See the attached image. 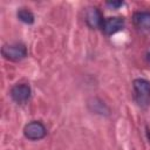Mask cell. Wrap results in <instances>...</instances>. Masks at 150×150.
<instances>
[{
    "label": "cell",
    "mask_w": 150,
    "mask_h": 150,
    "mask_svg": "<svg viewBox=\"0 0 150 150\" xmlns=\"http://www.w3.org/2000/svg\"><path fill=\"white\" fill-rule=\"evenodd\" d=\"M134 97L139 107H148L150 104V82L145 79H136L132 82Z\"/></svg>",
    "instance_id": "obj_1"
},
{
    "label": "cell",
    "mask_w": 150,
    "mask_h": 150,
    "mask_svg": "<svg viewBox=\"0 0 150 150\" xmlns=\"http://www.w3.org/2000/svg\"><path fill=\"white\" fill-rule=\"evenodd\" d=\"M1 54L6 60L18 62L27 56V48L23 43H6L1 48Z\"/></svg>",
    "instance_id": "obj_2"
},
{
    "label": "cell",
    "mask_w": 150,
    "mask_h": 150,
    "mask_svg": "<svg viewBox=\"0 0 150 150\" xmlns=\"http://www.w3.org/2000/svg\"><path fill=\"white\" fill-rule=\"evenodd\" d=\"M23 135L26 138L30 141H39V139H42L47 135V129L42 122L32 121L25 125Z\"/></svg>",
    "instance_id": "obj_3"
},
{
    "label": "cell",
    "mask_w": 150,
    "mask_h": 150,
    "mask_svg": "<svg viewBox=\"0 0 150 150\" xmlns=\"http://www.w3.org/2000/svg\"><path fill=\"white\" fill-rule=\"evenodd\" d=\"M84 20H86L87 25L90 28H94V29L102 28V25H103V21H104L103 16H102V13L95 6H90V7L86 8Z\"/></svg>",
    "instance_id": "obj_4"
},
{
    "label": "cell",
    "mask_w": 150,
    "mask_h": 150,
    "mask_svg": "<svg viewBox=\"0 0 150 150\" xmlns=\"http://www.w3.org/2000/svg\"><path fill=\"white\" fill-rule=\"evenodd\" d=\"M30 87L26 83H18L11 89V97L16 103H25L30 98Z\"/></svg>",
    "instance_id": "obj_5"
},
{
    "label": "cell",
    "mask_w": 150,
    "mask_h": 150,
    "mask_svg": "<svg viewBox=\"0 0 150 150\" xmlns=\"http://www.w3.org/2000/svg\"><path fill=\"white\" fill-rule=\"evenodd\" d=\"M123 27H124V19L123 18L111 16V18L104 19L103 25H102V30L107 35H112V34L122 30Z\"/></svg>",
    "instance_id": "obj_6"
},
{
    "label": "cell",
    "mask_w": 150,
    "mask_h": 150,
    "mask_svg": "<svg viewBox=\"0 0 150 150\" xmlns=\"http://www.w3.org/2000/svg\"><path fill=\"white\" fill-rule=\"evenodd\" d=\"M135 26L141 30H150V12H136L132 16Z\"/></svg>",
    "instance_id": "obj_7"
},
{
    "label": "cell",
    "mask_w": 150,
    "mask_h": 150,
    "mask_svg": "<svg viewBox=\"0 0 150 150\" xmlns=\"http://www.w3.org/2000/svg\"><path fill=\"white\" fill-rule=\"evenodd\" d=\"M16 15H18V19H19L20 21H22L23 23L30 25V23L34 22V14H33L28 8H25V7L19 8Z\"/></svg>",
    "instance_id": "obj_8"
},
{
    "label": "cell",
    "mask_w": 150,
    "mask_h": 150,
    "mask_svg": "<svg viewBox=\"0 0 150 150\" xmlns=\"http://www.w3.org/2000/svg\"><path fill=\"white\" fill-rule=\"evenodd\" d=\"M90 105H93V111L96 114H104V111H108V108L104 105V103H102L97 98H94L93 103H89V107Z\"/></svg>",
    "instance_id": "obj_9"
},
{
    "label": "cell",
    "mask_w": 150,
    "mask_h": 150,
    "mask_svg": "<svg viewBox=\"0 0 150 150\" xmlns=\"http://www.w3.org/2000/svg\"><path fill=\"white\" fill-rule=\"evenodd\" d=\"M107 5H108V6H110V7H112V8H117V7L122 6V5H123V2H122V1H108V2H107Z\"/></svg>",
    "instance_id": "obj_10"
},
{
    "label": "cell",
    "mask_w": 150,
    "mask_h": 150,
    "mask_svg": "<svg viewBox=\"0 0 150 150\" xmlns=\"http://www.w3.org/2000/svg\"><path fill=\"white\" fill-rule=\"evenodd\" d=\"M148 61H149V62H150V53H149V54H148Z\"/></svg>",
    "instance_id": "obj_11"
}]
</instances>
